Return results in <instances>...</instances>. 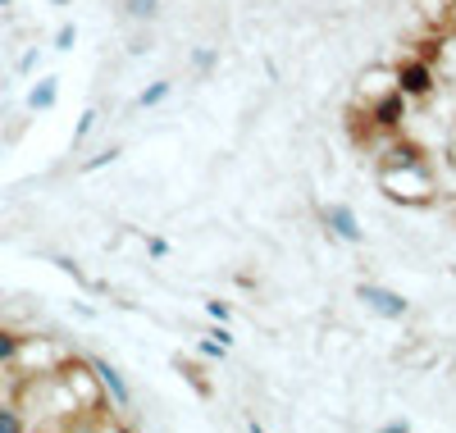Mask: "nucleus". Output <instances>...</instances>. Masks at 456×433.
<instances>
[{
    "label": "nucleus",
    "mask_w": 456,
    "mask_h": 433,
    "mask_svg": "<svg viewBox=\"0 0 456 433\" xmlns=\"http://www.w3.org/2000/svg\"><path fill=\"white\" fill-rule=\"evenodd\" d=\"M384 192L402 206H425L434 201V178L429 169H384Z\"/></svg>",
    "instance_id": "nucleus-1"
},
{
    "label": "nucleus",
    "mask_w": 456,
    "mask_h": 433,
    "mask_svg": "<svg viewBox=\"0 0 456 433\" xmlns=\"http://www.w3.org/2000/svg\"><path fill=\"white\" fill-rule=\"evenodd\" d=\"M393 87L406 96V101H429L438 92V69L425 60V55H415V60H402L397 73H393Z\"/></svg>",
    "instance_id": "nucleus-2"
},
{
    "label": "nucleus",
    "mask_w": 456,
    "mask_h": 433,
    "mask_svg": "<svg viewBox=\"0 0 456 433\" xmlns=\"http://www.w3.org/2000/svg\"><path fill=\"white\" fill-rule=\"evenodd\" d=\"M356 301L370 310V315H379V320H406L411 315V301L397 292V288H384V283H356Z\"/></svg>",
    "instance_id": "nucleus-3"
},
{
    "label": "nucleus",
    "mask_w": 456,
    "mask_h": 433,
    "mask_svg": "<svg viewBox=\"0 0 456 433\" xmlns=\"http://www.w3.org/2000/svg\"><path fill=\"white\" fill-rule=\"evenodd\" d=\"M365 119H370V128H374L379 137H393V133L406 124V96H402L397 87H393V92H379V96L370 101Z\"/></svg>",
    "instance_id": "nucleus-4"
},
{
    "label": "nucleus",
    "mask_w": 456,
    "mask_h": 433,
    "mask_svg": "<svg viewBox=\"0 0 456 433\" xmlns=\"http://www.w3.org/2000/svg\"><path fill=\"white\" fill-rule=\"evenodd\" d=\"M320 224L333 233L338 242H365V228H361V219H356V210L352 206H342V201H333V206H320Z\"/></svg>",
    "instance_id": "nucleus-5"
},
{
    "label": "nucleus",
    "mask_w": 456,
    "mask_h": 433,
    "mask_svg": "<svg viewBox=\"0 0 456 433\" xmlns=\"http://www.w3.org/2000/svg\"><path fill=\"white\" fill-rule=\"evenodd\" d=\"M92 374L101 379L105 397H110L114 406H119V411H128V406H133V388H128V379L119 374V365H110L105 356H96V361H92Z\"/></svg>",
    "instance_id": "nucleus-6"
},
{
    "label": "nucleus",
    "mask_w": 456,
    "mask_h": 433,
    "mask_svg": "<svg viewBox=\"0 0 456 433\" xmlns=\"http://www.w3.org/2000/svg\"><path fill=\"white\" fill-rule=\"evenodd\" d=\"M384 169H429V160H425V151L415 146V142H388V151H384Z\"/></svg>",
    "instance_id": "nucleus-7"
},
{
    "label": "nucleus",
    "mask_w": 456,
    "mask_h": 433,
    "mask_svg": "<svg viewBox=\"0 0 456 433\" xmlns=\"http://www.w3.org/2000/svg\"><path fill=\"white\" fill-rule=\"evenodd\" d=\"M55 96H60V83H55V78H42V83H37V87L28 92V110L42 114V110H51V105H55Z\"/></svg>",
    "instance_id": "nucleus-8"
},
{
    "label": "nucleus",
    "mask_w": 456,
    "mask_h": 433,
    "mask_svg": "<svg viewBox=\"0 0 456 433\" xmlns=\"http://www.w3.org/2000/svg\"><path fill=\"white\" fill-rule=\"evenodd\" d=\"M169 92H174L169 78H156L151 87H142V92H137V110H156V105H165V101H169Z\"/></svg>",
    "instance_id": "nucleus-9"
},
{
    "label": "nucleus",
    "mask_w": 456,
    "mask_h": 433,
    "mask_svg": "<svg viewBox=\"0 0 456 433\" xmlns=\"http://www.w3.org/2000/svg\"><path fill=\"white\" fill-rule=\"evenodd\" d=\"M114 5H119L128 19H137V23H151L160 14V0H114Z\"/></svg>",
    "instance_id": "nucleus-10"
},
{
    "label": "nucleus",
    "mask_w": 456,
    "mask_h": 433,
    "mask_svg": "<svg viewBox=\"0 0 456 433\" xmlns=\"http://www.w3.org/2000/svg\"><path fill=\"white\" fill-rule=\"evenodd\" d=\"M23 429H28V415H23V406L0 402V433H23Z\"/></svg>",
    "instance_id": "nucleus-11"
},
{
    "label": "nucleus",
    "mask_w": 456,
    "mask_h": 433,
    "mask_svg": "<svg viewBox=\"0 0 456 433\" xmlns=\"http://www.w3.org/2000/svg\"><path fill=\"white\" fill-rule=\"evenodd\" d=\"M19 351H23V338L10 333V329H0V370L14 365V361H19Z\"/></svg>",
    "instance_id": "nucleus-12"
},
{
    "label": "nucleus",
    "mask_w": 456,
    "mask_h": 433,
    "mask_svg": "<svg viewBox=\"0 0 456 433\" xmlns=\"http://www.w3.org/2000/svg\"><path fill=\"white\" fill-rule=\"evenodd\" d=\"M73 42H78V28H73V23H64V28L55 32V46H60V51H73Z\"/></svg>",
    "instance_id": "nucleus-13"
},
{
    "label": "nucleus",
    "mask_w": 456,
    "mask_h": 433,
    "mask_svg": "<svg viewBox=\"0 0 456 433\" xmlns=\"http://www.w3.org/2000/svg\"><path fill=\"white\" fill-rule=\"evenodd\" d=\"M206 310H210V320H219V324L233 320V306H228V301H206Z\"/></svg>",
    "instance_id": "nucleus-14"
},
{
    "label": "nucleus",
    "mask_w": 456,
    "mask_h": 433,
    "mask_svg": "<svg viewBox=\"0 0 456 433\" xmlns=\"http://www.w3.org/2000/svg\"><path fill=\"white\" fill-rule=\"evenodd\" d=\"M92 124H96V110H83V119H78V133H73V137H78V142H83V137L92 133Z\"/></svg>",
    "instance_id": "nucleus-15"
},
{
    "label": "nucleus",
    "mask_w": 456,
    "mask_h": 433,
    "mask_svg": "<svg viewBox=\"0 0 456 433\" xmlns=\"http://www.w3.org/2000/svg\"><path fill=\"white\" fill-rule=\"evenodd\" d=\"M206 338H215V342H219V347H233V333H228V329H224V324H219V320H215V329H210V333H206Z\"/></svg>",
    "instance_id": "nucleus-16"
},
{
    "label": "nucleus",
    "mask_w": 456,
    "mask_h": 433,
    "mask_svg": "<svg viewBox=\"0 0 456 433\" xmlns=\"http://www.w3.org/2000/svg\"><path fill=\"white\" fill-rule=\"evenodd\" d=\"M215 60H219L215 51H192V64H197V69H215Z\"/></svg>",
    "instance_id": "nucleus-17"
},
{
    "label": "nucleus",
    "mask_w": 456,
    "mask_h": 433,
    "mask_svg": "<svg viewBox=\"0 0 456 433\" xmlns=\"http://www.w3.org/2000/svg\"><path fill=\"white\" fill-rule=\"evenodd\" d=\"M224 351H228V347H219L215 338H210V342H201V356H210V361H219V356H224Z\"/></svg>",
    "instance_id": "nucleus-18"
},
{
    "label": "nucleus",
    "mask_w": 456,
    "mask_h": 433,
    "mask_svg": "<svg viewBox=\"0 0 456 433\" xmlns=\"http://www.w3.org/2000/svg\"><path fill=\"white\" fill-rule=\"evenodd\" d=\"M411 429H415L411 420H388V424H384V433H411Z\"/></svg>",
    "instance_id": "nucleus-19"
},
{
    "label": "nucleus",
    "mask_w": 456,
    "mask_h": 433,
    "mask_svg": "<svg viewBox=\"0 0 456 433\" xmlns=\"http://www.w3.org/2000/svg\"><path fill=\"white\" fill-rule=\"evenodd\" d=\"M146 251H151V256H156V260H160V256L169 251V242H165V238H151V242H146Z\"/></svg>",
    "instance_id": "nucleus-20"
},
{
    "label": "nucleus",
    "mask_w": 456,
    "mask_h": 433,
    "mask_svg": "<svg viewBox=\"0 0 456 433\" xmlns=\"http://www.w3.org/2000/svg\"><path fill=\"white\" fill-rule=\"evenodd\" d=\"M51 5H73V0H51Z\"/></svg>",
    "instance_id": "nucleus-21"
},
{
    "label": "nucleus",
    "mask_w": 456,
    "mask_h": 433,
    "mask_svg": "<svg viewBox=\"0 0 456 433\" xmlns=\"http://www.w3.org/2000/svg\"><path fill=\"white\" fill-rule=\"evenodd\" d=\"M0 5H10V0H0Z\"/></svg>",
    "instance_id": "nucleus-22"
}]
</instances>
